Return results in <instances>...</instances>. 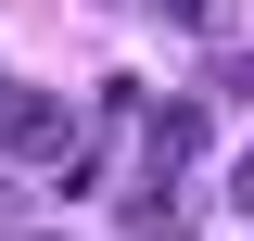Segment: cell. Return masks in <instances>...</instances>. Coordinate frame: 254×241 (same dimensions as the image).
Returning <instances> with one entry per match:
<instances>
[{"label":"cell","instance_id":"obj_1","mask_svg":"<svg viewBox=\"0 0 254 241\" xmlns=\"http://www.w3.org/2000/svg\"><path fill=\"white\" fill-rule=\"evenodd\" d=\"M0 140L26 152V165H64V190H89V140H76V115H64V102H13V115H0Z\"/></svg>","mask_w":254,"mask_h":241},{"label":"cell","instance_id":"obj_2","mask_svg":"<svg viewBox=\"0 0 254 241\" xmlns=\"http://www.w3.org/2000/svg\"><path fill=\"white\" fill-rule=\"evenodd\" d=\"M140 152H153V178H178L190 152H203V102H165V115L140 127Z\"/></svg>","mask_w":254,"mask_h":241},{"label":"cell","instance_id":"obj_3","mask_svg":"<svg viewBox=\"0 0 254 241\" xmlns=\"http://www.w3.org/2000/svg\"><path fill=\"white\" fill-rule=\"evenodd\" d=\"M153 13H178V26H229V0H153Z\"/></svg>","mask_w":254,"mask_h":241},{"label":"cell","instance_id":"obj_4","mask_svg":"<svg viewBox=\"0 0 254 241\" xmlns=\"http://www.w3.org/2000/svg\"><path fill=\"white\" fill-rule=\"evenodd\" d=\"M229 203H242V216H254V152H242V165H229Z\"/></svg>","mask_w":254,"mask_h":241},{"label":"cell","instance_id":"obj_5","mask_svg":"<svg viewBox=\"0 0 254 241\" xmlns=\"http://www.w3.org/2000/svg\"><path fill=\"white\" fill-rule=\"evenodd\" d=\"M13 102H26V89H13V76H0V115H13Z\"/></svg>","mask_w":254,"mask_h":241}]
</instances>
